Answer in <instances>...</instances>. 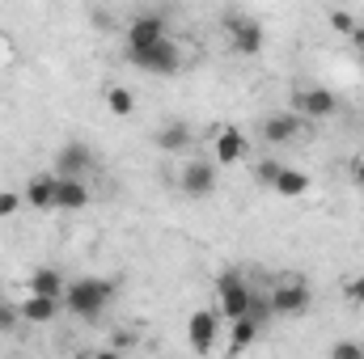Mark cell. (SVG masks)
<instances>
[{"mask_svg":"<svg viewBox=\"0 0 364 359\" xmlns=\"http://www.w3.org/2000/svg\"><path fill=\"white\" fill-rule=\"evenodd\" d=\"M17 326H21V309H17L13 300L0 296V334H13Z\"/></svg>","mask_w":364,"mask_h":359,"instance_id":"21","label":"cell"},{"mask_svg":"<svg viewBox=\"0 0 364 359\" xmlns=\"http://www.w3.org/2000/svg\"><path fill=\"white\" fill-rule=\"evenodd\" d=\"M178 186H182V194H191V199L216 194V161H186L178 174Z\"/></svg>","mask_w":364,"mask_h":359,"instance_id":"11","label":"cell"},{"mask_svg":"<svg viewBox=\"0 0 364 359\" xmlns=\"http://www.w3.org/2000/svg\"><path fill=\"white\" fill-rule=\"evenodd\" d=\"M348 38H352V51H356V60L364 64V26H356V30H352Z\"/></svg>","mask_w":364,"mask_h":359,"instance_id":"26","label":"cell"},{"mask_svg":"<svg viewBox=\"0 0 364 359\" xmlns=\"http://www.w3.org/2000/svg\"><path fill=\"white\" fill-rule=\"evenodd\" d=\"M127 60L140 72H149V77H178V72H186V51L174 38H161V43H153L144 51H127Z\"/></svg>","mask_w":364,"mask_h":359,"instance_id":"2","label":"cell"},{"mask_svg":"<svg viewBox=\"0 0 364 359\" xmlns=\"http://www.w3.org/2000/svg\"><path fill=\"white\" fill-rule=\"evenodd\" d=\"M21 203H26V199H21L17 190H0V216H13Z\"/></svg>","mask_w":364,"mask_h":359,"instance_id":"24","label":"cell"},{"mask_svg":"<svg viewBox=\"0 0 364 359\" xmlns=\"http://www.w3.org/2000/svg\"><path fill=\"white\" fill-rule=\"evenodd\" d=\"M153 144H157L161 153H186V148H191V127H186L182 118H170V123L157 127Z\"/></svg>","mask_w":364,"mask_h":359,"instance_id":"16","label":"cell"},{"mask_svg":"<svg viewBox=\"0 0 364 359\" xmlns=\"http://www.w3.org/2000/svg\"><path fill=\"white\" fill-rule=\"evenodd\" d=\"M343 296H348L352 304H360V309H364V270H360V275H352V279L343 283Z\"/></svg>","mask_w":364,"mask_h":359,"instance_id":"23","label":"cell"},{"mask_svg":"<svg viewBox=\"0 0 364 359\" xmlns=\"http://www.w3.org/2000/svg\"><path fill=\"white\" fill-rule=\"evenodd\" d=\"M90 170H93V148L85 140H68L55 153V161H51V174L55 178H85Z\"/></svg>","mask_w":364,"mask_h":359,"instance_id":"7","label":"cell"},{"mask_svg":"<svg viewBox=\"0 0 364 359\" xmlns=\"http://www.w3.org/2000/svg\"><path fill=\"white\" fill-rule=\"evenodd\" d=\"M106 106H110V114H132L136 97H132V89H110L106 93Z\"/></svg>","mask_w":364,"mask_h":359,"instance_id":"20","label":"cell"},{"mask_svg":"<svg viewBox=\"0 0 364 359\" xmlns=\"http://www.w3.org/2000/svg\"><path fill=\"white\" fill-rule=\"evenodd\" d=\"M267 304H272V317H305L309 304H314V292H309L305 279H284L267 296Z\"/></svg>","mask_w":364,"mask_h":359,"instance_id":"5","label":"cell"},{"mask_svg":"<svg viewBox=\"0 0 364 359\" xmlns=\"http://www.w3.org/2000/svg\"><path fill=\"white\" fill-rule=\"evenodd\" d=\"M90 207V186L85 178H60L55 182V211H81Z\"/></svg>","mask_w":364,"mask_h":359,"instance_id":"14","label":"cell"},{"mask_svg":"<svg viewBox=\"0 0 364 359\" xmlns=\"http://www.w3.org/2000/svg\"><path fill=\"white\" fill-rule=\"evenodd\" d=\"M255 174H259V182H263V186H272V178L279 174V161H263V165H259Z\"/></svg>","mask_w":364,"mask_h":359,"instance_id":"25","label":"cell"},{"mask_svg":"<svg viewBox=\"0 0 364 359\" xmlns=\"http://www.w3.org/2000/svg\"><path fill=\"white\" fill-rule=\"evenodd\" d=\"M272 190L279 194V199H301V194H309V178H305L301 170L279 165V174L272 178Z\"/></svg>","mask_w":364,"mask_h":359,"instance_id":"18","label":"cell"},{"mask_svg":"<svg viewBox=\"0 0 364 359\" xmlns=\"http://www.w3.org/2000/svg\"><path fill=\"white\" fill-rule=\"evenodd\" d=\"M21 321H30V326H51L55 317H60V309H64V300H47V296H26L21 304Z\"/></svg>","mask_w":364,"mask_h":359,"instance_id":"15","label":"cell"},{"mask_svg":"<svg viewBox=\"0 0 364 359\" xmlns=\"http://www.w3.org/2000/svg\"><path fill=\"white\" fill-rule=\"evenodd\" d=\"M250 304H255V287H250L237 270H225V275L216 279V313H220L225 321H237V317L250 313Z\"/></svg>","mask_w":364,"mask_h":359,"instance_id":"3","label":"cell"},{"mask_svg":"<svg viewBox=\"0 0 364 359\" xmlns=\"http://www.w3.org/2000/svg\"><path fill=\"white\" fill-rule=\"evenodd\" d=\"M259 330H263V326H259L250 313H246V317H237V321H229V355H242V351L259 338Z\"/></svg>","mask_w":364,"mask_h":359,"instance_id":"19","label":"cell"},{"mask_svg":"<svg viewBox=\"0 0 364 359\" xmlns=\"http://www.w3.org/2000/svg\"><path fill=\"white\" fill-rule=\"evenodd\" d=\"M352 178H356V186L364 190V161H356V165H352Z\"/></svg>","mask_w":364,"mask_h":359,"instance_id":"28","label":"cell"},{"mask_svg":"<svg viewBox=\"0 0 364 359\" xmlns=\"http://www.w3.org/2000/svg\"><path fill=\"white\" fill-rule=\"evenodd\" d=\"M326 359H364V347L360 343H352V338H339V343H331Z\"/></svg>","mask_w":364,"mask_h":359,"instance_id":"22","label":"cell"},{"mask_svg":"<svg viewBox=\"0 0 364 359\" xmlns=\"http://www.w3.org/2000/svg\"><path fill=\"white\" fill-rule=\"evenodd\" d=\"M216 338H220V313H216V309L191 313V321H186V343H191V351H195V355H212V351H216Z\"/></svg>","mask_w":364,"mask_h":359,"instance_id":"6","label":"cell"},{"mask_svg":"<svg viewBox=\"0 0 364 359\" xmlns=\"http://www.w3.org/2000/svg\"><path fill=\"white\" fill-rule=\"evenodd\" d=\"M161 38H170L166 13H140V17L127 26V51H144V47H153V43H161Z\"/></svg>","mask_w":364,"mask_h":359,"instance_id":"10","label":"cell"},{"mask_svg":"<svg viewBox=\"0 0 364 359\" xmlns=\"http://www.w3.org/2000/svg\"><path fill=\"white\" fill-rule=\"evenodd\" d=\"M55 174H51V170H43V174H34V178L26 182V194H21V199H26V203H30V207H38V211H55Z\"/></svg>","mask_w":364,"mask_h":359,"instance_id":"13","label":"cell"},{"mask_svg":"<svg viewBox=\"0 0 364 359\" xmlns=\"http://www.w3.org/2000/svg\"><path fill=\"white\" fill-rule=\"evenodd\" d=\"M246 153H250V136H242L237 127H225V131L216 136V144H212L216 165H237Z\"/></svg>","mask_w":364,"mask_h":359,"instance_id":"12","label":"cell"},{"mask_svg":"<svg viewBox=\"0 0 364 359\" xmlns=\"http://www.w3.org/2000/svg\"><path fill=\"white\" fill-rule=\"evenodd\" d=\"M77 359H123L119 351H81Z\"/></svg>","mask_w":364,"mask_h":359,"instance_id":"27","label":"cell"},{"mask_svg":"<svg viewBox=\"0 0 364 359\" xmlns=\"http://www.w3.org/2000/svg\"><path fill=\"white\" fill-rule=\"evenodd\" d=\"M64 292H68V283H64V275L55 267H38L30 275V296H47V300H64Z\"/></svg>","mask_w":364,"mask_h":359,"instance_id":"17","label":"cell"},{"mask_svg":"<svg viewBox=\"0 0 364 359\" xmlns=\"http://www.w3.org/2000/svg\"><path fill=\"white\" fill-rule=\"evenodd\" d=\"M114 296H119V287H114L110 279H102V275H81V279L68 283L64 309H68L73 317H81V321H97V317L114 304Z\"/></svg>","mask_w":364,"mask_h":359,"instance_id":"1","label":"cell"},{"mask_svg":"<svg viewBox=\"0 0 364 359\" xmlns=\"http://www.w3.org/2000/svg\"><path fill=\"white\" fill-rule=\"evenodd\" d=\"M225 30H229V43L237 55H259L263 51V26L246 13H229L225 17Z\"/></svg>","mask_w":364,"mask_h":359,"instance_id":"8","label":"cell"},{"mask_svg":"<svg viewBox=\"0 0 364 359\" xmlns=\"http://www.w3.org/2000/svg\"><path fill=\"white\" fill-rule=\"evenodd\" d=\"M309 131V123L301 118V114H292V110H275L267 114L263 123H259V136L267 140V144H292V140H301Z\"/></svg>","mask_w":364,"mask_h":359,"instance_id":"9","label":"cell"},{"mask_svg":"<svg viewBox=\"0 0 364 359\" xmlns=\"http://www.w3.org/2000/svg\"><path fill=\"white\" fill-rule=\"evenodd\" d=\"M288 110L301 114L305 123H318V118H331V114L339 110V97L326 89V85H301V89H292Z\"/></svg>","mask_w":364,"mask_h":359,"instance_id":"4","label":"cell"}]
</instances>
